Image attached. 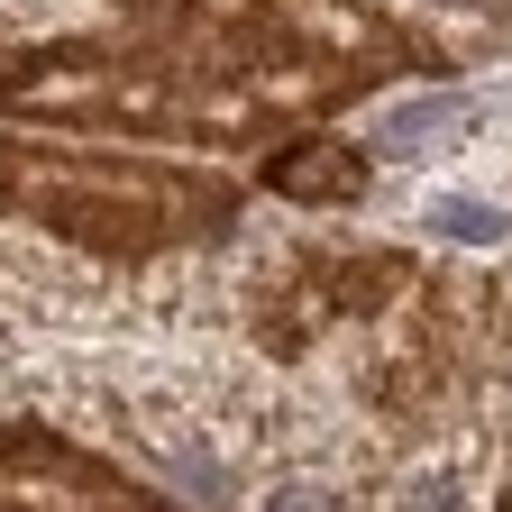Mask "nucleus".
<instances>
[{
  "label": "nucleus",
  "mask_w": 512,
  "mask_h": 512,
  "mask_svg": "<svg viewBox=\"0 0 512 512\" xmlns=\"http://www.w3.org/2000/svg\"><path fill=\"white\" fill-rule=\"evenodd\" d=\"M448 128H458V101H448V92H421V101H403V110L375 119V147L384 156H430Z\"/></svg>",
  "instance_id": "obj_1"
},
{
  "label": "nucleus",
  "mask_w": 512,
  "mask_h": 512,
  "mask_svg": "<svg viewBox=\"0 0 512 512\" xmlns=\"http://www.w3.org/2000/svg\"><path fill=\"white\" fill-rule=\"evenodd\" d=\"M275 183H293L302 202H330V192H348V183H357V165H348V156H330V147H302Z\"/></svg>",
  "instance_id": "obj_2"
},
{
  "label": "nucleus",
  "mask_w": 512,
  "mask_h": 512,
  "mask_svg": "<svg viewBox=\"0 0 512 512\" xmlns=\"http://www.w3.org/2000/svg\"><path fill=\"white\" fill-rule=\"evenodd\" d=\"M430 220H439L448 238H467V247H494V238H503V211H476V202H439Z\"/></svg>",
  "instance_id": "obj_3"
}]
</instances>
